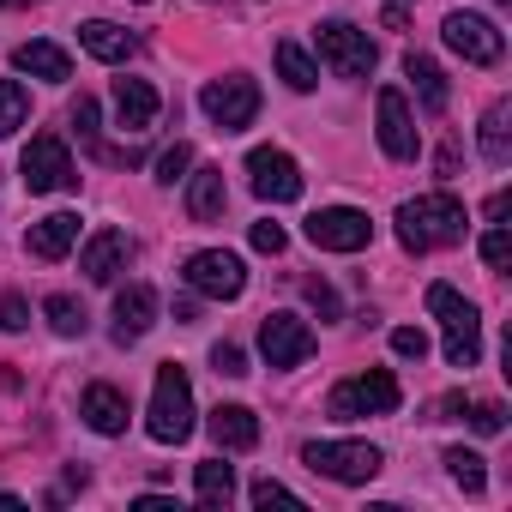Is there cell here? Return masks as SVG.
<instances>
[{
  "instance_id": "obj_16",
  "label": "cell",
  "mask_w": 512,
  "mask_h": 512,
  "mask_svg": "<svg viewBox=\"0 0 512 512\" xmlns=\"http://www.w3.org/2000/svg\"><path fill=\"white\" fill-rule=\"evenodd\" d=\"M157 326V290L151 284H127L115 296V344H139Z\"/></svg>"
},
{
  "instance_id": "obj_39",
  "label": "cell",
  "mask_w": 512,
  "mask_h": 512,
  "mask_svg": "<svg viewBox=\"0 0 512 512\" xmlns=\"http://www.w3.org/2000/svg\"><path fill=\"white\" fill-rule=\"evenodd\" d=\"M284 223H253V247H260V253H284Z\"/></svg>"
},
{
  "instance_id": "obj_15",
  "label": "cell",
  "mask_w": 512,
  "mask_h": 512,
  "mask_svg": "<svg viewBox=\"0 0 512 512\" xmlns=\"http://www.w3.org/2000/svg\"><path fill=\"white\" fill-rule=\"evenodd\" d=\"M133 260V241H127V229H97L91 241H85V253H79V272L91 278V284H115V272Z\"/></svg>"
},
{
  "instance_id": "obj_30",
  "label": "cell",
  "mask_w": 512,
  "mask_h": 512,
  "mask_svg": "<svg viewBox=\"0 0 512 512\" xmlns=\"http://www.w3.org/2000/svg\"><path fill=\"white\" fill-rule=\"evenodd\" d=\"M43 314H49V326H55L61 338H85V326H91V314H85L73 296H49V302H43Z\"/></svg>"
},
{
  "instance_id": "obj_22",
  "label": "cell",
  "mask_w": 512,
  "mask_h": 512,
  "mask_svg": "<svg viewBox=\"0 0 512 512\" xmlns=\"http://www.w3.org/2000/svg\"><path fill=\"white\" fill-rule=\"evenodd\" d=\"M223 205H229V187H223V169H193L187 175V217L193 223H217L223 217Z\"/></svg>"
},
{
  "instance_id": "obj_9",
  "label": "cell",
  "mask_w": 512,
  "mask_h": 512,
  "mask_svg": "<svg viewBox=\"0 0 512 512\" xmlns=\"http://www.w3.org/2000/svg\"><path fill=\"white\" fill-rule=\"evenodd\" d=\"M440 37H446V49H452V55H464L470 67H494V61L506 55L500 25H494V19H482V13H446Z\"/></svg>"
},
{
  "instance_id": "obj_28",
  "label": "cell",
  "mask_w": 512,
  "mask_h": 512,
  "mask_svg": "<svg viewBox=\"0 0 512 512\" xmlns=\"http://www.w3.org/2000/svg\"><path fill=\"white\" fill-rule=\"evenodd\" d=\"M31 121V91L19 79H0V139H13Z\"/></svg>"
},
{
  "instance_id": "obj_33",
  "label": "cell",
  "mask_w": 512,
  "mask_h": 512,
  "mask_svg": "<svg viewBox=\"0 0 512 512\" xmlns=\"http://www.w3.org/2000/svg\"><path fill=\"white\" fill-rule=\"evenodd\" d=\"M392 350H398L404 362H422V356H428V332H422V326H398V332H392Z\"/></svg>"
},
{
  "instance_id": "obj_26",
  "label": "cell",
  "mask_w": 512,
  "mask_h": 512,
  "mask_svg": "<svg viewBox=\"0 0 512 512\" xmlns=\"http://www.w3.org/2000/svg\"><path fill=\"white\" fill-rule=\"evenodd\" d=\"M193 488H199V506H229L235 470H229L223 458H205V464H193Z\"/></svg>"
},
{
  "instance_id": "obj_31",
  "label": "cell",
  "mask_w": 512,
  "mask_h": 512,
  "mask_svg": "<svg viewBox=\"0 0 512 512\" xmlns=\"http://www.w3.org/2000/svg\"><path fill=\"white\" fill-rule=\"evenodd\" d=\"M187 169H193V145H181V139H175V145L157 157V181H163V187H175V181H187Z\"/></svg>"
},
{
  "instance_id": "obj_24",
  "label": "cell",
  "mask_w": 512,
  "mask_h": 512,
  "mask_svg": "<svg viewBox=\"0 0 512 512\" xmlns=\"http://www.w3.org/2000/svg\"><path fill=\"white\" fill-rule=\"evenodd\" d=\"M404 73H410V85H416L422 109H428V115H440V109H446V97H452V91H446L440 61H428V55H416V49H410V55H404Z\"/></svg>"
},
{
  "instance_id": "obj_12",
  "label": "cell",
  "mask_w": 512,
  "mask_h": 512,
  "mask_svg": "<svg viewBox=\"0 0 512 512\" xmlns=\"http://www.w3.org/2000/svg\"><path fill=\"white\" fill-rule=\"evenodd\" d=\"M247 175H253V193L272 199V205H290L302 199V163L278 145H260V151H247Z\"/></svg>"
},
{
  "instance_id": "obj_1",
  "label": "cell",
  "mask_w": 512,
  "mask_h": 512,
  "mask_svg": "<svg viewBox=\"0 0 512 512\" xmlns=\"http://www.w3.org/2000/svg\"><path fill=\"white\" fill-rule=\"evenodd\" d=\"M470 229L464 205L452 193H422V199H404L398 205V241L404 253H428V247H458Z\"/></svg>"
},
{
  "instance_id": "obj_32",
  "label": "cell",
  "mask_w": 512,
  "mask_h": 512,
  "mask_svg": "<svg viewBox=\"0 0 512 512\" xmlns=\"http://www.w3.org/2000/svg\"><path fill=\"white\" fill-rule=\"evenodd\" d=\"M25 326H31V302L19 290H7L0 296V332H25Z\"/></svg>"
},
{
  "instance_id": "obj_35",
  "label": "cell",
  "mask_w": 512,
  "mask_h": 512,
  "mask_svg": "<svg viewBox=\"0 0 512 512\" xmlns=\"http://www.w3.org/2000/svg\"><path fill=\"white\" fill-rule=\"evenodd\" d=\"M506 260H512V235H506V229L494 223V229L482 235V266H494V272H500Z\"/></svg>"
},
{
  "instance_id": "obj_17",
  "label": "cell",
  "mask_w": 512,
  "mask_h": 512,
  "mask_svg": "<svg viewBox=\"0 0 512 512\" xmlns=\"http://www.w3.org/2000/svg\"><path fill=\"white\" fill-rule=\"evenodd\" d=\"M73 241H79V211H49L43 223H31V235H25V247H31V260H67L73 253Z\"/></svg>"
},
{
  "instance_id": "obj_36",
  "label": "cell",
  "mask_w": 512,
  "mask_h": 512,
  "mask_svg": "<svg viewBox=\"0 0 512 512\" xmlns=\"http://www.w3.org/2000/svg\"><path fill=\"white\" fill-rule=\"evenodd\" d=\"M253 506H302V494H290L284 482L260 476V482H253Z\"/></svg>"
},
{
  "instance_id": "obj_7",
  "label": "cell",
  "mask_w": 512,
  "mask_h": 512,
  "mask_svg": "<svg viewBox=\"0 0 512 512\" xmlns=\"http://www.w3.org/2000/svg\"><path fill=\"white\" fill-rule=\"evenodd\" d=\"M199 109L211 115L217 133H241V127H253V115H260V85H253L247 73L211 79V85L199 91Z\"/></svg>"
},
{
  "instance_id": "obj_40",
  "label": "cell",
  "mask_w": 512,
  "mask_h": 512,
  "mask_svg": "<svg viewBox=\"0 0 512 512\" xmlns=\"http://www.w3.org/2000/svg\"><path fill=\"white\" fill-rule=\"evenodd\" d=\"M308 302H314V308H320L326 320H338V296H332V290H326L320 278H308Z\"/></svg>"
},
{
  "instance_id": "obj_38",
  "label": "cell",
  "mask_w": 512,
  "mask_h": 512,
  "mask_svg": "<svg viewBox=\"0 0 512 512\" xmlns=\"http://www.w3.org/2000/svg\"><path fill=\"white\" fill-rule=\"evenodd\" d=\"M73 133H79L85 145H97V103H91V97L73 103Z\"/></svg>"
},
{
  "instance_id": "obj_42",
  "label": "cell",
  "mask_w": 512,
  "mask_h": 512,
  "mask_svg": "<svg viewBox=\"0 0 512 512\" xmlns=\"http://www.w3.org/2000/svg\"><path fill=\"white\" fill-rule=\"evenodd\" d=\"M0 7H31V0H0Z\"/></svg>"
},
{
  "instance_id": "obj_19",
  "label": "cell",
  "mask_w": 512,
  "mask_h": 512,
  "mask_svg": "<svg viewBox=\"0 0 512 512\" xmlns=\"http://www.w3.org/2000/svg\"><path fill=\"white\" fill-rule=\"evenodd\" d=\"M79 49L97 55V61H109V67H121V61L139 55V37L121 31V25H109V19H91V25H79Z\"/></svg>"
},
{
  "instance_id": "obj_37",
  "label": "cell",
  "mask_w": 512,
  "mask_h": 512,
  "mask_svg": "<svg viewBox=\"0 0 512 512\" xmlns=\"http://www.w3.org/2000/svg\"><path fill=\"white\" fill-rule=\"evenodd\" d=\"M470 428H476V434H500V428H506V410H500L494 398H482V404H470Z\"/></svg>"
},
{
  "instance_id": "obj_34",
  "label": "cell",
  "mask_w": 512,
  "mask_h": 512,
  "mask_svg": "<svg viewBox=\"0 0 512 512\" xmlns=\"http://www.w3.org/2000/svg\"><path fill=\"white\" fill-rule=\"evenodd\" d=\"M211 368H217L223 380H241V374H247V356H241V344H211Z\"/></svg>"
},
{
  "instance_id": "obj_14",
  "label": "cell",
  "mask_w": 512,
  "mask_h": 512,
  "mask_svg": "<svg viewBox=\"0 0 512 512\" xmlns=\"http://www.w3.org/2000/svg\"><path fill=\"white\" fill-rule=\"evenodd\" d=\"M380 151H386L392 163H416V151H422L404 91H380Z\"/></svg>"
},
{
  "instance_id": "obj_11",
  "label": "cell",
  "mask_w": 512,
  "mask_h": 512,
  "mask_svg": "<svg viewBox=\"0 0 512 512\" xmlns=\"http://www.w3.org/2000/svg\"><path fill=\"white\" fill-rule=\"evenodd\" d=\"M19 175H25L31 193H67V187L79 181V175H73V157H67V145H61L55 133H37V139L25 145Z\"/></svg>"
},
{
  "instance_id": "obj_10",
  "label": "cell",
  "mask_w": 512,
  "mask_h": 512,
  "mask_svg": "<svg viewBox=\"0 0 512 512\" xmlns=\"http://www.w3.org/2000/svg\"><path fill=\"white\" fill-rule=\"evenodd\" d=\"M308 241H314L320 253H362V247L374 241V223H368V211H356V205H326V211L308 217Z\"/></svg>"
},
{
  "instance_id": "obj_18",
  "label": "cell",
  "mask_w": 512,
  "mask_h": 512,
  "mask_svg": "<svg viewBox=\"0 0 512 512\" xmlns=\"http://www.w3.org/2000/svg\"><path fill=\"white\" fill-rule=\"evenodd\" d=\"M211 440L223 452H253L260 446V416H253L247 404H217L211 410Z\"/></svg>"
},
{
  "instance_id": "obj_6",
  "label": "cell",
  "mask_w": 512,
  "mask_h": 512,
  "mask_svg": "<svg viewBox=\"0 0 512 512\" xmlns=\"http://www.w3.org/2000/svg\"><path fill=\"white\" fill-rule=\"evenodd\" d=\"M181 278H187L193 296H211V302H235V296L247 290V266L235 260L229 247H199V253H187Z\"/></svg>"
},
{
  "instance_id": "obj_8",
  "label": "cell",
  "mask_w": 512,
  "mask_h": 512,
  "mask_svg": "<svg viewBox=\"0 0 512 512\" xmlns=\"http://www.w3.org/2000/svg\"><path fill=\"white\" fill-rule=\"evenodd\" d=\"M314 43H320L326 67H332L338 79H368V73L380 67V49H374V37H368V31H356V25H344V19H326Z\"/></svg>"
},
{
  "instance_id": "obj_27",
  "label": "cell",
  "mask_w": 512,
  "mask_h": 512,
  "mask_svg": "<svg viewBox=\"0 0 512 512\" xmlns=\"http://www.w3.org/2000/svg\"><path fill=\"white\" fill-rule=\"evenodd\" d=\"M272 55H278V73H284V85H290V91H314V85H320V67L308 61V49H302V43H290V37H284Z\"/></svg>"
},
{
  "instance_id": "obj_4",
  "label": "cell",
  "mask_w": 512,
  "mask_h": 512,
  "mask_svg": "<svg viewBox=\"0 0 512 512\" xmlns=\"http://www.w3.org/2000/svg\"><path fill=\"white\" fill-rule=\"evenodd\" d=\"M398 380L386 374V368H368V374H350V380H338L332 386V398H326V410L338 416V422H356V416H392L398 410Z\"/></svg>"
},
{
  "instance_id": "obj_5",
  "label": "cell",
  "mask_w": 512,
  "mask_h": 512,
  "mask_svg": "<svg viewBox=\"0 0 512 512\" xmlns=\"http://www.w3.org/2000/svg\"><path fill=\"white\" fill-rule=\"evenodd\" d=\"M302 464L314 476H332V482H374L386 458L368 440H314V446H302Z\"/></svg>"
},
{
  "instance_id": "obj_23",
  "label": "cell",
  "mask_w": 512,
  "mask_h": 512,
  "mask_svg": "<svg viewBox=\"0 0 512 512\" xmlns=\"http://www.w3.org/2000/svg\"><path fill=\"white\" fill-rule=\"evenodd\" d=\"M79 416L97 428V434H127V398L115 392V386H85V398H79Z\"/></svg>"
},
{
  "instance_id": "obj_21",
  "label": "cell",
  "mask_w": 512,
  "mask_h": 512,
  "mask_svg": "<svg viewBox=\"0 0 512 512\" xmlns=\"http://www.w3.org/2000/svg\"><path fill=\"white\" fill-rule=\"evenodd\" d=\"M13 67L31 73V79H43V85H67L73 79V61H67L61 43H19L13 49Z\"/></svg>"
},
{
  "instance_id": "obj_25",
  "label": "cell",
  "mask_w": 512,
  "mask_h": 512,
  "mask_svg": "<svg viewBox=\"0 0 512 512\" xmlns=\"http://www.w3.org/2000/svg\"><path fill=\"white\" fill-rule=\"evenodd\" d=\"M482 157H488L494 169L512 163V103H506V97L488 103V115H482Z\"/></svg>"
},
{
  "instance_id": "obj_20",
  "label": "cell",
  "mask_w": 512,
  "mask_h": 512,
  "mask_svg": "<svg viewBox=\"0 0 512 512\" xmlns=\"http://www.w3.org/2000/svg\"><path fill=\"white\" fill-rule=\"evenodd\" d=\"M157 91H151V79H115V121L127 127V133H145L151 121H157Z\"/></svg>"
},
{
  "instance_id": "obj_2",
  "label": "cell",
  "mask_w": 512,
  "mask_h": 512,
  "mask_svg": "<svg viewBox=\"0 0 512 512\" xmlns=\"http://www.w3.org/2000/svg\"><path fill=\"white\" fill-rule=\"evenodd\" d=\"M145 434L157 446H181L193 434V380L181 362H163L157 368V386H151V410H145Z\"/></svg>"
},
{
  "instance_id": "obj_29",
  "label": "cell",
  "mask_w": 512,
  "mask_h": 512,
  "mask_svg": "<svg viewBox=\"0 0 512 512\" xmlns=\"http://www.w3.org/2000/svg\"><path fill=\"white\" fill-rule=\"evenodd\" d=\"M446 470L464 494H482L488 488V470H482V452H464V446H446Z\"/></svg>"
},
{
  "instance_id": "obj_41",
  "label": "cell",
  "mask_w": 512,
  "mask_h": 512,
  "mask_svg": "<svg viewBox=\"0 0 512 512\" xmlns=\"http://www.w3.org/2000/svg\"><path fill=\"white\" fill-rule=\"evenodd\" d=\"M139 512H175V500H163V494H139Z\"/></svg>"
},
{
  "instance_id": "obj_13",
  "label": "cell",
  "mask_w": 512,
  "mask_h": 512,
  "mask_svg": "<svg viewBox=\"0 0 512 512\" xmlns=\"http://www.w3.org/2000/svg\"><path fill=\"white\" fill-rule=\"evenodd\" d=\"M260 350H266L272 368H302V362L314 356V332H308V320H296V314H266V320H260Z\"/></svg>"
},
{
  "instance_id": "obj_3",
  "label": "cell",
  "mask_w": 512,
  "mask_h": 512,
  "mask_svg": "<svg viewBox=\"0 0 512 512\" xmlns=\"http://www.w3.org/2000/svg\"><path fill=\"white\" fill-rule=\"evenodd\" d=\"M428 314L446 332V362L452 368H476V356H482V314H476V302H464L452 284H428Z\"/></svg>"
}]
</instances>
